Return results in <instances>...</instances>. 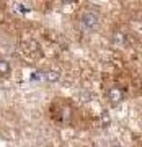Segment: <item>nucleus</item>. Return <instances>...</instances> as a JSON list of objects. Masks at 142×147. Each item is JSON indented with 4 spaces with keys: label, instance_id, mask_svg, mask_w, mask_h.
<instances>
[{
    "label": "nucleus",
    "instance_id": "f257e3e1",
    "mask_svg": "<svg viewBox=\"0 0 142 147\" xmlns=\"http://www.w3.org/2000/svg\"><path fill=\"white\" fill-rule=\"evenodd\" d=\"M80 21H82V26L87 31H95L100 26V16L96 15L95 11H85L82 15V18H80Z\"/></svg>",
    "mask_w": 142,
    "mask_h": 147
},
{
    "label": "nucleus",
    "instance_id": "f03ea898",
    "mask_svg": "<svg viewBox=\"0 0 142 147\" xmlns=\"http://www.w3.org/2000/svg\"><path fill=\"white\" fill-rule=\"evenodd\" d=\"M124 92H122V88H119V87H111L108 92H106V100H108V103H110L111 106H118L121 105L122 101H124Z\"/></svg>",
    "mask_w": 142,
    "mask_h": 147
},
{
    "label": "nucleus",
    "instance_id": "7ed1b4c3",
    "mask_svg": "<svg viewBox=\"0 0 142 147\" xmlns=\"http://www.w3.org/2000/svg\"><path fill=\"white\" fill-rule=\"evenodd\" d=\"M42 77H44V80H46V82H49V84H56V82H59V80H61L62 74H61V70L51 69V70H46V72L42 74Z\"/></svg>",
    "mask_w": 142,
    "mask_h": 147
},
{
    "label": "nucleus",
    "instance_id": "20e7f679",
    "mask_svg": "<svg viewBox=\"0 0 142 147\" xmlns=\"http://www.w3.org/2000/svg\"><path fill=\"white\" fill-rule=\"evenodd\" d=\"M113 124V118H111L110 111L108 110H103L100 113V126L103 127V129H108V127Z\"/></svg>",
    "mask_w": 142,
    "mask_h": 147
},
{
    "label": "nucleus",
    "instance_id": "39448f33",
    "mask_svg": "<svg viewBox=\"0 0 142 147\" xmlns=\"http://www.w3.org/2000/svg\"><path fill=\"white\" fill-rule=\"evenodd\" d=\"M11 74V65L7 59H0V79H7Z\"/></svg>",
    "mask_w": 142,
    "mask_h": 147
},
{
    "label": "nucleus",
    "instance_id": "423d86ee",
    "mask_svg": "<svg viewBox=\"0 0 142 147\" xmlns=\"http://www.w3.org/2000/svg\"><path fill=\"white\" fill-rule=\"evenodd\" d=\"M113 41H114L116 44H124V42H126V38H124L122 33L116 31V33H113Z\"/></svg>",
    "mask_w": 142,
    "mask_h": 147
},
{
    "label": "nucleus",
    "instance_id": "0eeeda50",
    "mask_svg": "<svg viewBox=\"0 0 142 147\" xmlns=\"http://www.w3.org/2000/svg\"><path fill=\"white\" fill-rule=\"evenodd\" d=\"M82 101H90V93H87V95H82Z\"/></svg>",
    "mask_w": 142,
    "mask_h": 147
}]
</instances>
